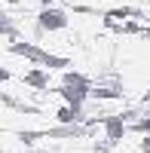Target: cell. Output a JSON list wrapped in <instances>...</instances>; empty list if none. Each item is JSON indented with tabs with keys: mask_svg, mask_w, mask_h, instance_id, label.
I'll use <instances>...</instances> for the list:
<instances>
[{
	"mask_svg": "<svg viewBox=\"0 0 150 153\" xmlns=\"http://www.w3.org/2000/svg\"><path fill=\"white\" fill-rule=\"evenodd\" d=\"M37 25H40V31H61L68 25V16H65V9L46 6V9H40V16H37Z\"/></svg>",
	"mask_w": 150,
	"mask_h": 153,
	"instance_id": "6da1fadb",
	"label": "cell"
},
{
	"mask_svg": "<svg viewBox=\"0 0 150 153\" xmlns=\"http://www.w3.org/2000/svg\"><path fill=\"white\" fill-rule=\"evenodd\" d=\"M25 80V86H31V89H46L49 86V71H43V68H31L28 74L22 76Z\"/></svg>",
	"mask_w": 150,
	"mask_h": 153,
	"instance_id": "7a4b0ae2",
	"label": "cell"
},
{
	"mask_svg": "<svg viewBox=\"0 0 150 153\" xmlns=\"http://www.w3.org/2000/svg\"><path fill=\"white\" fill-rule=\"evenodd\" d=\"M123 132H126L123 120H107V135L110 138H123Z\"/></svg>",
	"mask_w": 150,
	"mask_h": 153,
	"instance_id": "3957f363",
	"label": "cell"
},
{
	"mask_svg": "<svg viewBox=\"0 0 150 153\" xmlns=\"http://www.w3.org/2000/svg\"><path fill=\"white\" fill-rule=\"evenodd\" d=\"M144 153H150V138H144V147H141Z\"/></svg>",
	"mask_w": 150,
	"mask_h": 153,
	"instance_id": "277c9868",
	"label": "cell"
},
{
	"mask_svg": "<svg viewBox=\"0 0 150 153\" xmlns=\"http://www.w3.org/2000/svg\"><path fill=\"white\" fill-rule=\"evenodd\" d=\"M43 3H46V6H52V3H55V0H43Z\"/></svg>",
	"mask_w": 150,
	"mask_h": 153,
	"instance_id": "5b68a950",
	"label": "cell"
}]
</instances>
